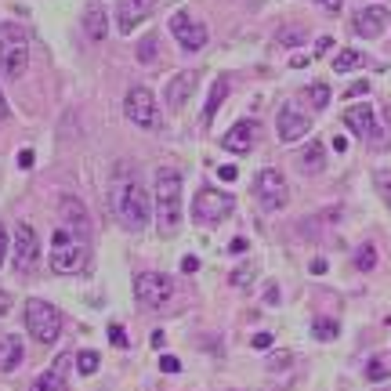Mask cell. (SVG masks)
Masks as SVG:
<instances>
[{
    "label": "cell",
    "mask_w": 391,
    "mask_h": 391,
    "mask_svg": "<svg viewBox=\"0 0 391 391\" xmlns=\"http://www.w3.org/2000/svg\"><path fill=\"white\" fill-rule=\"evenodd\" d=\"M312 272H315V275H323V272H326V261H323V257H315V261H312Z\"/></svg>",
    "instance_id": "c3c4849f"
},
{
    "label": "cell",
    "mask_w": 391,
    "mask_h": 391,
    "mask_svg": "<svg viewBox=\"0 0 391 391\" xmlns=\"http://www.w3.org/2000/svg\"><path fill=\"white\" fill-rule=\"evenodd\" d=\"M156 221L160 236H174L181 229V174L174 167L156 171Z\"/></svg>",
    "instance_id": "7a4b0ae2"
},
{
    "label": "cell",
    "mask_w": 391,
    "mask_h": 391,
    "mask_svg": "<svg viewBox=\"0 0 391 391\" xmlns=\"http://www.w3.org/2000/svg\"><path fill=\"white\" fill-rule=\"evenodd\" d=\"M232 210H236L232 192H218V188H199L196 199H192V218L199 225H218L221 218H229Z\"/></svg>",
    "instance_id": "8992f818"
},
{
    "label": "cell",
    "mask_w": 391,
    "mask_h": 391,
    "mask_svg": "<svg viewBox=\"0 0 391 391\" xmlns=\"http://www.w3.org/2000/svg\"><path fill=\"white\" fill-rule=\"evenodd\" d=\"M362 94H370V84H366V80H355V84L344 91V98H362Z\"/></svg>",
    "instance_id": "e575fe53"
},
{
    "label": "cell",
    "mask_w": 391,
    "mask_h": 391,
    "mask_svg": "<svg viewBox=\"0 0 391 391\" xmlns=\"http://www.w3.org/2000/svg\"><path fill=\"white\" fill-rule=\"evenodd\" d=\"M171 294H174V283L163 272H142L134 279V297L145 308H163L171 301Z\"/></svg>",
    "instance_id": "ba28073f"
},
{
    "label": "cell",
    "mask_w": 391,
    "mask_h": 391,
    "mask_svg": "<svg viewBox=\"0 0 391 391\" xmlns=\"http://www.w3.org/2000/svg\"><path fill=\"white\" fill-rule=\"evenodd\" d=\"M22 359H26V348H22V340L15 333H4V340H0V370L4 373H15Z\"/></svg>",
    "instance_id": "d6986e66"
},
{
    "label": "cell",
    "mask_w": 391,
    "mask_h": 391,
    "mask_svg": "<svg viewBox=\"0 0 391 391\" xmlns=\"http://www.w3.org/2000/svg\"><path fill=\"white\" fill-rule=\"evenodd\" d=\"M254 142H257V123L254 120H239V123H232V127L221 134V145L229 149V153H236V156L250 153Z\"/></svg>",
    "instance_id": "5bb4252c"
},
{
    "label": "cell",
    "mask_w": 391,
    "mask_h": 391,
    "mask_svg": "<svg viewBox=\"0 0 391 391\" xmlns=\"http://www.w3.org/2000/svg\"><path fill=\"white\" fill-rule=\"evenodd\" d=\"M123 112H127V120L134 127H145V131L160 127V109H156V98L149 87H131L127 98H123Z\"/></svg>",
    "instance_id": "52a82bcc"
},
{
    "label": "cell",
    "mask_w": 391,
    "mask_h": 391,
    "mask_svg": "<svg viewBox=\"0 0 391 391\" xmlns=\"http://www.w3.org/2000/svg\"><path fill=\"white\" fill-rule=\"evenodd\" d=\"M0 340H4V333H0Z\"/></svg>",
    "instance_id": "f5cc1de1"
},
{
    "label": "cell",
    "mask_w": 391,
    "mask_h": 391,
    "mask_svg": "<svg viewBox=\"0 0 391 391\" xmlns=\"http://www.w3.org/2000/svg\"><path fill=\"white\" fill-rule=\"evenodd\" d=\"M229 250H232V254H247V239H243V236L232 239V247H229Z\"/></svg>",
    "instance_id": "f6af8a7d"
},
{
    "label": "cell",
    "mask_w": 391,
    "mask_h": 391,
    "mask_svg": "<svg viewBox=\"0 0 391 391\" xmlns=\"http://www.w3.org/2000/svg\"><path fill=\"white\" fill-rule=\"evenodd\" d=\"M308 131H312L308 112H301L297 105L279 109V116H275V134H279V142H301V138H308Z\"/></svg>",
    "instance_id": "8fae6325"
},
{
    "label": "cell",
    "mask_w": 391,
    "mask_h": 391,
    "mask_svg": "<svg viewBox=\"0 0 391 391\" xmlns=\"http://www.w3.org/2000/svg\"><path fill=\"white\" fill-rule=\"evenodd\" d=\"M69 362H73V355H58L51 370H44L33 381V391H66V370H69Z\"/></svg>",
    "instance_id": "ac0fdd59"
},
{
    "label": "cell",
    "mask_w": 391,
    "mask_h": 391,
    "mask_svg": "<svg viewBox=\"0 0 391 391\" xmlns=\"http://www.w3.org/2000/svg\"><path fill=\"white\" fill-rule=\"evenodd\" d=\"M181 272H185V275L199 272V257H192V254H188V257H181Z\"/></svg>",
    "instance_id": "f35d334b"
},
{
    "label": "cell",
    "mask_w": 391,
    "mask_h": 391,
    "mask_svg": "<svg viewBox=\"0 0 391 391\" xmlns=\"http://www.w3.org/2000/svg\"><path fill=\"white\" fill-rule=\"evenodd\" d=\"M250 348H257V351H268L272 348V333H254V337H250Z\"/></svg>",
    "instance_id": "d6a6232c"
},
{
    "label": "cell",
    "mask_w": 391,
    "mask_h": 391,
    "mask_svg": "<svg viewBox=\"0 0 391 391\" xmlns=\"http://www.w3.org/2000/svg\"><path fill=\"white\" fill-rule=\"evenodd\" d=\"M355 268H359V272H373V268H377V250H373L370 243L355 250Z\"/></svg>",
    "instance_id": "4316f807"
},
{
    "label": "cell",
    "mask_w": 391,
    "mask_h": 391,
    "mask_svg": "<svg viewBox=\"0 0 391 391\" xmlns=\"http://www.w3.org/2000/svg\"><path fill=\"white\" fill-rule=\"evenodd\" d=\"M229 98V80H214V87H210V98H207V109H203V123H210L214 116H218V109H221V102Z\"/></svg>",
    "instance_id": "603a6c76"
},
{
    "label": "cell",
    "mask_w": 391,
    "mask_h": 391,
    "mask_svg": "<svg viewBox=\"0 0 391 391\" xmlns=\"http://www.w3.org/2000/svg\"><path fill=\"white\" fill-rule=\"evenodd\" d=\"M153 15V0H120L116 4V26L120 33H134V26Z\"/></svg>",
    "instance_id": "2e32d148"
},
{
    "label": "cell",
    "mask_w": 391,
    "mask_h": 391,
    "mask_svg": "<svg viewBox=\"0 0 391 391\" xmlns=\"http://www.w3.org/2000/svg\"><path fill=\"white\" fill-rule=\"evenodd\" d=\"M36 261H40V239H36L33 225L22 221L15 229V268L18 272H33Z\"/></svg>",
    "instance_id": "7c38bea8"
},
{
    "label": "cell",
    "mask_w": 391,
    "mask_h": 391,
    "mask_svg": "<svg viewBox=\"0 0 391 391\" xmlns=\"http://www.w3.org/2000/svg\"><path fill=\"white\" fill-rule=\"evenodd\" d=\"M254 192H257V199H261V207L264 210H283L286 207V199H290V192H286V178L275 167H264L261 174H257V181H254Z\"/></svg>",
    "instance_id": "9c48e42d"
},
{
    "label": "cell",
    "mask_w": 391,
    "mask_h": 391,
    "mask_svg": "<svg viewBox=\"0 0 391 391\" xmlns=\"http://www.w3.org/2000/svg\"><path fill=\"white\" fill-rule=\"evenodd\" d=\"M160 370H163V373H178V370H181V359L163 355V359H160Z\"/></svg>",
    "instance_id": "8d00e7d4"
},
{
    "label": "cell",
    "mask_w": 391,
    "mask_h": 391,
    "mask_svg": "<svg viewBox=\"0 0 391 391\" xmlns=\"http://www.w3.org/2000/svg\"><path fill=\"white\" fill-rule=\"evenodd\" d=\"M109 340H112V348H127V344H131V340H127V330H123L120 323L109 326Z\"/></svg>",
    "instance_id": "1f68e13d"
},
{
    "label": "cell",
    "mask_w": 391,
    "mask_h": 391,
    "mask_svg": "<svg viewBox=\"0 0 391 391\" xmlns=\"http://www.w3.org/2000/svg\"><path fill=\"white\" fill-rule=\"evenodd\" d=\"M359 66H366V55L355 51V47H344V51L333 55V73H351V69H359Z\"/></svg>",
    "instance_id": "cb8c5ba5"
},
{
    "label": "cell",
    "mask_w": 391,
    "mask_h": 391,
    "mask_svg": "<svg viewBox=\"0 0 391 391\" xmlns=\"http://www.w3.org/2000/svg\"><path fill=\"white\" fill-rule=\"evenodd\" d=\"M8 312H11V294L0 290V315H8Z\"/></svg>",
    "instance_id": "bcb514c9"
},
{
    "label": "cell",
    "mask_w": 391,
    "mask_h": 391,
    "mask_svg": "<svg viewBox=\"0 0 391 391\" xmlns=\"http://www.w3.org/2000/svg\"><path fill=\"white\" fill-rule=\"evenodd\" d=\"M26 330L33 340H40V344H55L58 333H62V312L51 301L29 297L26 301Z\"/></svg>",
    "instance_id": "5b68a950"
},
{
    "label": "cell",
    "mask_w": 391,
    "mask_h": 391,
    "mask_svg": "<svg viewBox=\"0 0 391 391\" xmlns=\"http://www.w3.org/2000/svg\"><path fill=\"white\" fill-rule=\"evenodd\" d=\"M218 178H221V181H236V178H239V171L232 167V163H225V167L218 171Z\"/></svg>",
    "instance_id": "60d3db41"
},
{
    "label": "cell",
    "mask_w": 391,
    "mask_h": 391,
    "mask_svg": "<svg viewBox=\"0 0 391 391\" xmlns=\"http://www.w3.org/2000/svg\"><path fill=\"white\" fill-rule=\"evenodd\" d=\"M290 359H294L290 351H279V355H272V359H268V370H283V366H286Z\"/></svg>",
    "instance_id": "74e56055"
},
{
    "label": "cell",
    "mask_w": 391,
    "mask_h": 391,
    "mask_svg": "<svg viewBox=\"0 0 391 391\" xmlns=\"http://www.w3.org/2000/svg\"><path fill=\"white\" fill-rule=\"evenodd\" d=\"M163 344H167V337H163V330H156L153 333V348H163Z\"/></svg>",
    "instance_id": "681fc988"
},
{
    "label": "cell",
    "mask_w": 391,
    "mask_h": 391,
    "mask_svg": "<svg viewBox=\"0 0 391 391\" xmlns=\"http://www.w3.org/2000/svg\"><path fill=\"white\" fill-rule=\"evenodd\" d=\"M305 29H297V26H286V29H279V33H275V44H279V47H301V44H305Z\"/></svg>",
    "instance_id": "484cf974"
},
{
    "label": "cell",
    "mask_w": 391,
    "mask_h": 391,
    "mask_svg": "<svg viewBox=\"0 0 391 391\" xmlns=\"http://www.w3.org/2000/svg\"><path fill=\"white\" fill-rule=\"evenodd\" d=\"M308 102H312V109H326V105H330V87H326V84H312L308 87Z\"/></svg>",
    "instance_id": "f1b7e54d"
},
{
    "label": "cell",
    "mask_w": 391,
    "mask_h": 391,
    "mask_svg": "<svg viewBox=\"0 0 391 391\" xmlns=\"http://www.w3.org/2000/svg\"><path fill=\"white\" fill-rule=\"evenodd\" d=\"M388 377H391V370H388L381 359H373L370 366H366V381H377V384H381V381H388Z\"/></svg>",
    "instance_id": "4dcf8cb0"
},
{
    "label": "cell",
    "mask_w": 391,
    "mask_h": 391,
    "mask_svg": "<svg viewBox=\"0 0 391 391\" xmlns=\"http://www.w3.org/2000/svg\"><path fill=\"white\" fill-rule=\"evenodd\" d=\"M391 22V11L384 4H370V8H359L355 18H351V29H355L359 36H366V40H373V36H381L388 29Z\"/></svg>",
    "instance_id": "4fadbf2b"
},
{
    "label": "cell",
    "mask_w": 391,
    "mask_h": 391,
    "mask_svg": "<svg viewBox=\"0 0 391 391\" xmlns=\"http://www.w3.org/2000/svg\"><path fill=\"white\" fill-rule=\"evenodd\" d=\"M51 268L62 275H77L84 272L87 254H91V243H87V232L80 229H69V225H58L55 236H51Z\"/></svg>",
    "instance_id": "6da1fadb"
},
{
    "label": "cell",
    "mask_w": 391,
    "mask_h": 391,
    "mask_svg": "<svg viewBox=\"0 0 391 391\" xmlns=\"http://www.w3.org/2000/svg\"><path fill=\"white\" fill-rule=\"evenodd\" d=\"M84 33L91 36V40H105V33H109V22H105V8H98V4H87L84 8Z\"/></svg>",
    "instance_id": "ffe728a7"
},
{
    "label": "cell",
    "mask_w": 391,
    "mask_h": 391,
    "mask_svg": "<svg viewBox=\"0 0 391 391\" xmlns=\"http://www.w3.org/2000/svg\"><path fill=\"white\" fill-rule=\"evenodd\" d=\"M344 123H348L351 134L362 138V142H366V138H373V134H381V131H377V116H373L370 105H351L344 112Z\"/></svg>",
    "instance_id": "e0dca14e"
},
{
    "label": "cell",
    "mask_w": 391,
    "mask_h": 391,
    "mask_svg": "<svg viewBox=\"0 0 391 391\" xmlns=\"http://www.w3.org/2000/svg\"><path fill=\"white\" fill-rule=\"evenodd\" d=\"M33 160H36V156H33V149H22V153H18V167H22V171H29V167H33Z\"/></svg>",
    "instance_id": "ab89813d"
},
{
    "label": "cell",
    "mask_w": 391,
    "mask_h": 391,
    "mask_svg": "<svg viewBox=\"0 0 391 391\" xmlns=\"http://www.w3.org/2000/svg\"><path fill=\"white\" fill-rule=\"evenodd\" d=\"M196 87H199V73L185 69V73H178V77H171V84H167V91H163V98H167V105H171V109H185V102L196 94Z\"/></svg>",
    "instance_id": "9a60e30c"
},
{
    "label": "cell",
    "mask_w": 391,
    "mask_h": 391,
    "mask_svg": "<svg viewBox=\"0 0 391 391\" xmlns=\"http://www.w3.org/2000/svg\"><path fill=\"white\" fill-rule=\"evenodd\" d=\"M112 207H116V218L123 229L142 232L149 225V192L138 181H120L116 192H112Z\"/></svg>",
    "instance_id": "277c9868"
},
{
    "label": "cell",
    "mask_w": 391,
    "mask_h": 391,
    "mask_svg": "<svg viewBox=\"0 0 391 391\" xmlns=\"http://www.w3.org/2000/svg\"><path fill=\"white\" fill-rule=\"evenodd\" d=\"M62 225H69V229H80V232H87V207L80 203L77 196H66L62 199Z\"/></svg>",
    "instance_id": "44dd1931"
},
{
    "label": "cell",
    "mask_w": 391,
    "mask_h": 391,
    "mask_svg": "<svg viewBox=\"0 0 391 391\" xmlns=\"http://www.w3.org/2000/svg\"><path fill=\"white\" fill-rule=\"evenodd\" d=\"M98 366H102V359H98V351H80V355H77V370H80L84 377L98 373Z\"/></svg>",
    "instance_id": "83f0119b"
},
{
    "label": "cell",
    "mask_w": 391,
    "mask_h": 391,
    "mask_svg": "<svg viewBox=\"0 0 391 391\" xmlns=\"http://www.w3.org/2000/svg\"><path fill=\"white\" fill-rule=\"evenodd\" d=\"M8 116V102H4V91H0V120Z\"/></svg>",
    "instance_id": "816d5d0a"
},
{
    "label": "cell",
    "mask_w": 391,
    "mask_h": 391,
    "mask_svg": "<svg viewBox=\"0 0 391 391\" xmlns=\"http://www.w3.org/2000/svg\"><path fill=\"white\" fill-rule=\"evenodd\" d=\"M337 330H340L337 319H315V323H312V333L319 337V340H333V337H337Z\"/></svg>",
    "instance_id": "f546056e"
},
{
    "label": "cell",
    "mask_w": 391,
    "mask_h": 391,
    "mask_svg": "<svg viewBox=\"0 0 391 391\" xmlns=\"http://www.w3.org/2000/svg\"><path fill=\"white\" fill-rule=\"evenodd\" d=\"M297 167H301V174H319V171L326 167L323 145H319V142H308L305 149H301V156H297Z\"/></svg>",
    "instance_id": "7402d4cb"
},
{
    "label": "cell",
    "mask_w": 391,
    "mask_h": 391,
    "mask_svg": "<svg viewBox=\"0 0 391 391\" xmlns=\"http://www.w3.org/2000/svg\"><path fill=\"white\" fill-rule=\"evenodd\" d=\"M0 69L11 80H22L29 69V36L18 22H0Z\"/></svg>",
    "instance_id": "3957f363"
},
{
    "label": "cell",
    "mask_w": 391,
    "mask_h": 391,
    "mask_svg": "<svg viewBox=\"0 0 391 391\" xmlns=\"http://www.w3.org/2000/svg\"><path fill=\"white\" fill-rule=\"evenodd\" d=\"M330 47H333V40H330V36H319V44H315V55H326Z\"/></svg>",
    "instance_id": "ee69618b"
},
{
    "label": "cell",
    "mask_w": 391,
    "mask_h": 391,
    "mask_svg": "<svg viewBox=\"0 0 391 391\" xmlns=\"http://www.w3.org/2000/svg\"><path fill=\"white\" fill-rule=\"evenodd\" d=\"M171 33L181 44V51H203L207 47V26L196 22L188 11H174L171 15Z\"/></svg>",
    "instance_id": "30bf717a"
},
{
    "label": "cell",
    "mask_w": 391,
    "mask_h": 391,
    "mask_svg": "<svg viewBox=\"0 0 391 391\" xmlns=\"http://www.w3.org/2000/svg\"><path fill=\"white\" fill-rule=\"evenodd\" d=\"M250 279H254V268H236L232 272V286H247Z\"/></svg>",
    "instance_id": "836d02e7"
},
{
    "label": "cell",
    "mask_w": 391,
    "mask_h": 391,
    "mask_svg": "<svg viewBox=\"0 0 391 391\" xmlns=\"http://www.w3.org/2000/svg\"><path fill=\"white\" fill-rule=\"evenodd\" d=\"M8 261V229L4 225H0V264Z\"/></svg>",
    "instance_id": "7bdbcfd3"
},
{
    "label": "cell",
    "mask_w": 391,
    "mask_h": 391,
    "mask_svg": "<svg viewBox=\"0 0 391 391\" xmlns=\"http://www.w3.org/2000/svg\"><path fill=\"white\" fill-rule=\"evenodd\" d=\"M156 58H160V36L149 33V36L138 40V62H142V66H153Z\"/></svg>",
    "instance_id": "d4e9b609"
},
{
    "label": "cell",
    "mask_w": 391,
    "mask_h": 391,
    "mask_svg": "<svg viewBox=\"0 0 391 391\" xmlns=\"http://www.w3.org/2000/svg\"><path fill=\"white\" fill-rule=\"evenodd\" d=\"M315 4H319L323 11H330V15H337V11H340V4H344V0H315Z\"/></svg>",
    "instance_id": "b9f144b4"
},
{
    "label": "cell",
    "mask_w": 391,
    "mask_h": 391,
    "mask_svg": "<svg viewBox=\"0 0 391 391\" xmlns=\"http://www.w3.org/2000/svg\"><path fill=\"white\" fill-rule=\"evenodd\" d=\"M377 188L391 199V171H377Z\"/></svg>",
    "instance_id": "d590c367"
},
{
    "label": "cell",
    "mask_w": 391,
    "mask_h": 391,
    "mask_svg": "<svg viewBox=\"0 0 391 391\" xmlns=\"http://www.w3.org/2000/svg\"><path fill=\"white\" fill-rule=\"evenodd\" d=\"M333 149H337V153H344V149H348V138L337 134V138H333Z\"/></svg>",
    "instance_id": "f907efd6"
},
{
    "label": "cell",
    "mask_w": 391,
    "mask_h": 391,
    "mask_svg": "<svg viewBox=\"0 0 391 391\" xmlns=\"http://www.w3.org/2000/svg\"><path fill=\"white\" fill-rule=\"evenodd\" d=\"M290 66H294V69H305L308 58H305V55H294V58H290Z\"/></svg>",
    "instance_id": "7dc6e473"
}]
</instances>
